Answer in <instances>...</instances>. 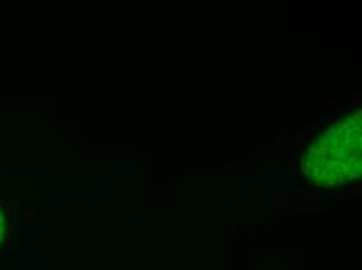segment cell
Masks as SVG:
<instances>
[{
  "instance_id": "6da1fadb",
  "label": "cell",
  "mask_w": 362,
  "mask_h": 270,
  "mask_svg": "<svg viewBox=\"0 0 362 270\" xmlns=\"http://www.w3.org/2000/svg\"><path fill=\"white\" fill-rule=\"evenodd\" d=\"M362 111L339 110L309 129L298 147V172L314 191L337 194L361 180Z\"/></svg>"
},
{
  "instance_id": "7a4b0ae2",
  "label": "cell",
  "mask_w": 362,
  "mask_h": 270,
  "mask_svg": "<svg viewBox=\"0 0 362 270\" xmlns=\"http://www.w3.org/2000/svg\"><path fill=\"white\" fill-rule=\"evenodd\" d=\"M10 230H11L10 214H8V211H6L2 199H0V249H2L6 241H8Z\"/></svg>"
}]
</instances>
